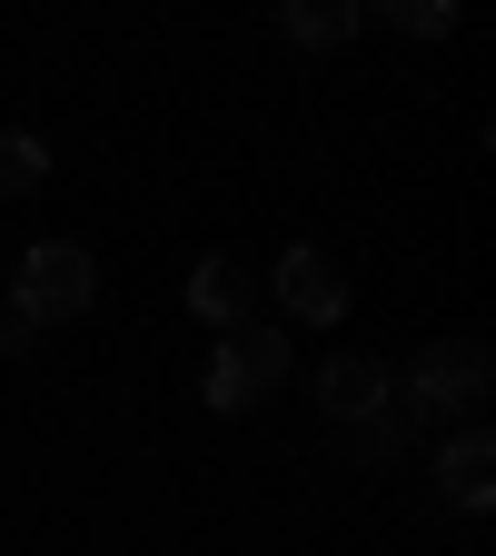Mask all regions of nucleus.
Instances as JSON below:
<instances>
[{
	"label": "nucleus",
	"instance_id": "nucleus-3",
	"mask_svg": "<svg viewBox=\"0 0 496 556\" xmlns=\"http://www.w3.org/2000/svg\"><path fill=\"white\" fill-rule=\"evenodd\" d=\"M486 378H496V358L476 338H437V348H417V368H407V407L417 417H476Z\"/></svg>",
	"mask_w": 496,
	"mask_h": 556
},
{
	"label": "nucleus",
	"instance_id": "nucleus-10",
	"mask_svg": "<svg viewBox=\"0 0 496 556\" xmlns=\"http://www.w3.org/2000/svg\"><path fill=\"white\" fill-rule=\"evenodd\" d=\"M387 21H397L407 40H447V30H457V0H397Z\"/></svg>",
	"mask_w": 496,
	"mask_h": 556
},
{
	"label": "nucleus",
	"instance_id": "nucleus-9",
	"mask_svg": "<svg viewBox=\"0 0 496 556\" xmlns=\"http://www.w3.org/2000/svg\"><path fill=\"white\" fill-rule=\"evenodd\" d=\"M40 179H50V150L30 129H0V199H30Z\"/></svg>",
	"mask_w": 496,
	"mask_h": 556
},
{
	"label": "nucleus",
	"instance_id": "nucleus-8",
	"mask_svg": "<svg viewBox=\"0 0 496 556\" xmlns=\"http://www.w3.org/2000/svg\"><path fill=\"white\" fill-rule=\"evenodd\" d=\"M368 11H358V0H289V11H278V30H289V40H308V50H328V40H347V30H358Z\"/></svg>",
	"mask_w": 496,
	"mask_h": 556
},
{
	"label": "nucleus",
	"instance_id": "nucleus-5",
	"mask_svg": "<svg viewBox=\"0 0 496 556\" xmlns=\"http://www.w3.org/2000/svg\"><path fill=\"white\" fill-rule=\"evenodd\" d=\"M318 407L347 417V428H368V417L397 407V378H387L378 358H328V368H318Z\"/></svg>",
	"mask_w": 496,
	"mask_h": 556
},
{
	"label": "nucleus",
	"instance_id": "nucleus-6",
	"mask_svg": "<svg viewBox=\"0 0 496 556\" xmlns=\"http://www.w3.org/2000/svg\"><path fill=\"white\" fill-rule=\"evenodd\" d=\"M437 497L467 507V517L496 497V438H486V428H457V438L437 447Z\"/></svg>",
	"mask_w": 496,
	"mask_h": 556
},
{
	"label": "nucleus",
	"instance_id": "nucleus-4",
	"mask_svg": "<svg viewBox=\"0 0 496 556\" xmlns=\"http://www.w3.org/2000/svg\"><path fill=\"white\" fill-rule=\"evenodd\" d=\"M268 289H278V308L308 318V328H338V318H347V268H338L328 249H278Z\"/></svg>",
	"mask_w": 496,
	"mask_h": 556
},
{
	"label": "nucleus",
	"instance_id": "nucleus-7",
	"mask_svg": "<svg viewBox=\"0 0 496 556\" xmlns=\"http://www.w3.org/2000/svg\"><path fill=\"white\" fill-rule=\"evenodd\" d=\"M249 299H258V278L239 268V258H199L189 268V318H208V328H249Z\"/></svg>",
	"mask_w": 496,
	"mask_h": 556
},
{
	"label": "nucleus",
	"instance_id": "nucleus-1",
	"mask_svg": "<svg viewBox=\"0 0 496 556\" xmlns=\"http://www.w3.org/2000/svg\"><path fill=\"white\" fill-rule=\"evenodd\" d=\"M90 299H100V258L80 239H30L21 249V268H11V318L60 328V318H90Z\"/></svg>",
	"mask_w": 496,
	"mask_h": 556
},
{
	"label": "nucleus",
	"instance_id": "nucleus-2",
	"mask_svg": "<svg viewBox=\"0 0 496 556\" xmlns=\"http://www.w3.org/2000/svg\"><path fill=\"white\" fill-rule=\"evenodd\" d=\"M278 378H289V338H278V328H229L219 348H208V407H219V417H249V407H268L278 397Z\"/></svg>",
	"mask_w": 496,
	"mask_h": 556
}]
</instances>
